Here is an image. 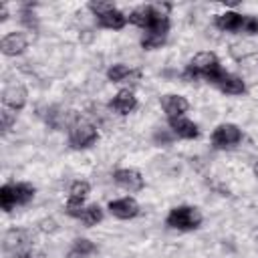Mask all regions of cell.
Listing matches in <instances>:
<instances>
[{"mask_svg": "<svg viewBox=\"0 0 258 258\" xmlns=\"http://www.w3.org/2000/svg\"><path fill=\"white\" fill-rule=\"evenodd\" d=\"M95 20H97L99 26H103V28H107V30H121V28H125V24L129 22L127 14H123L117 6H115L113 10H109V12L101 14V16H97Z\"/></svg>", "mask_w": 258, "mask_h": 258, "instance_id": "17", "label": "cell"}, {"mask_svg": "<svg viewBox=\"0 0 258 258\" xmlns=\"http://www.w3.org/2000/svg\"><path fill=\"white\" fill-rule=\"evenodd\" d=\"M161 107L167 115V119H173V117H183L185 111L189 109V103L183 95H175V93H169V95H163L161 97Z\"/></svg>", "mask_w": 258, "mask_h": 258, "instance_id": "10", "label": "cell"}, {"mask_svg": "<svg viewBox=\"0 0 258 258\" xmlns=\"http://www.w3.org/2000/svg\"><path fill=\"white\" fill-rule=\"evenodd\" d=\"M224 69L218 60V56L214 52H198L194 54V58L185 64L183 69V79L185 81H198L204 79L206 83L216 85V81L222 77Z\"/></svg>", "mask_w": 258, "mask_h": 258, "instance_id": "1", "label": "cell"}, {"mask_svg": "<svg viewBox=\"0 0 258 258\" xmlns=\"http://www.w3.org/2000/svg\"><path fill=\"white\" fill-rule=\"evenodd\" d=\"M30 258H32V256H30Z\"/></svg>", "mask_w": 258, "mask_h": 258, "instance_id": "29", "label": "cell"}, {"mask_svg": "<svg viewBox=\"0 0 258 258\" xmlns=\"http://www.w3.org/2000/svg\"><path fill=\"white\" fill-rule=\"evenodd\" d=\"M242 32L244 34H258V16L246 14L242 20Z\"/></svg>", "mask_w": 258, "mask_h": 258, "instance_id": "25", "label": "cell"}, {"mask_svg": "<svg viewBox=\"0 0 258 258\" xmlns=\"http://www.w3.org/2000/svg\"><path fill=\"white\" fill-rule=\"evenodd\" d=\"M107 210L111 212V216H115L119 220H133L141 212L139 204L133 198H129V196L127 198H119V200H111L109 206H107Z\"/></svg>", "mask_w": 258, "mask_h": 258, "instance_id": "8", "label": "cell"}, {"mask_svg": "<svg viewBox=\"0 0 258 258\" xmlns=\"http://www.w3.org/2000/svg\"><path fill=\"white\" fill-rule=\"evenodd\" d=\"M216 87H218L222 93L234 95V97L246 93V83H244V79L238 77V75H234V73H228V71L222 73V77L216 81Z\"/></svg>", "mask_w": 258, "mask_h": 258, "instance_id": "15", "label": "cell"}, {"mask_svg": "<svg viewBox=\"0 0 258 258\" xmlns=\"http://www.w3.org/2000/svg\"><path fill=\"white\" fill-rule=\"evenodd\" d=\"M167 123H169L171 133L179 139H198L200 137V127L187 117H173V119H167Z\"/></svg>", "mask_w": 258, "mask_h": 258, "instance_id": "11", "label": "cell"}, {"mask_svg": "<svg viewBox=\"0 0 258 258\" xmlns=\"http://www.w3.org/2000/svg\"><path fill=\"white\" fill-rule=\"evenodd\" d=\"M0 48H2V54H6V56H18L28 48V40L22 32H8V34H4Z\"/></svg>", "mask_w": 258, "mask_h": 258, "instance_id": "14", "label": "cell"}, {"mask_svg": "<svg viewBox=\"0 0 258 258\" xmlns=\"http://www.w3.org/2000/svg\"><path fill=\"white\" fill-rule=\"evenodd\" d=\"M242 20H244V14H238L234 10H226L222 14H216L214 18V24L218 30L222 32H234V34H240L242 32Z\"/></svg>", "mask_w": 258, "mask_h": 258, "instance_id": "13", "label": "cell"}, {"mask_svg": "<svg viewBox=\"0 0 258 258\" xmlns=\"http://www.w3.org/2000/svg\"><path fill=\"white\" fill-rule=\"evenodd\" d=\"M165 40H167V34L147 30V32H143V36H141V46H143L145 50H155V48H161V46L165 44Z\"/></svg>", "mask_w": 258, "mask_h": 258, "instance_id": "21", "label": "cell"}, {"mask_svg": "<svg viewBox=\"0 0 258 258\" xmlns=\"http://www.w3.org/2000/svg\"><path fill=\"white\" fill-rule=\"evenodd\" d=\"M32 236L26 230H8L4 234V250L12 258H30L32 256Z\"/></svg>", "mask_w": 258, "mask_h": 258, "instance_id": "4", "label": "cell"}, {"mask_svg": "<svg viewBox=\"0 0 258 258\" xmlns=\"http://www.w3.org/2000/svg\"><path fill=\"white\" fill-rule=\"evenodd\" d=\"M89 191H91V185H89L87 181H83V179L73 181L71 187H69V198H67V214H69V212H75V210H79V208H83V206H85V200H87V196H89Z\"/></svg>", "mask_w": 258, "mask_h": 258, "instance_id": "12", "label": "cell"}, {"mask_svg": "<svg viewBox=\"0 0 258 258\" xmlns=\"http://www.w3.org/2000/svg\"><path fill=\"white\" fill-rule=\"evenodd\" d=\"M0 119H2V133H8L12 129V125L16 123V113L4 107L2 113H0Z\"/></svg>", "mask_w": 258, "mask_h": 258, "instance_id": "24", "label": "cell"}, {"mask_svg": "<svg viewBox=\"0 0 258 258\" xmlns=\"http://www.w3.org/2000/svg\"><path fill=\"white\" fill-rule=\"evenodd\" d=\"M12 189H14V198H16V206H26L28 202H32L36 189L34 185L26 183V181H18V183H12Z\"/></svg>", "mask_w": 258, "mask_h": 258, "instance_id": "20", "label": "cell"}, {"mask_svg": "<svg viewBox=\"0 0 258 258\" xmlns=\"http://www.w3.org/2000/svg\"><path fill=\"white\" fill-rule=\"evenodd\" d=\"M113 181L119 187H123L125 191H131V194L141 191L145 187L143 175L137 169H131V167H119V169H115L113 171Z\"/></svg>", "mask_w": 258, "mask_h": 258, "instance_id": "6", "label": "cell"}, {"mask_svg": "<svg viewBox=\"0 0 258 258\" xmlns=\"http://www.w3.org/2000/svg\"><path fill=\"white\" fill-rule=\"evenodd\" d=\"M171 137H175V135L171 133V129H169V131H165V129H163V131H161V129H157V131H155V135H153V139H155V143H157V145H161V143H163V145H169Z\"/></svg>", "mask_w": 258, "mask_h": 258, "instance_id": "26", "label": "cell"}, {"mask_svg": "<svg viewBox=\"0 0 258 258\" xmlns=\"http://www.w3.org/2000/svg\"><path fill=\"white\" fill-rule=\"evenodd\" d=\"M69 216L81 220L87 228H91V226H97L99 222H103V208L97 204H91V206H83L75 212H69Z\"/></svg>", "mask_w": 258, "mask_h": 258, "instance_id": "16", "label": "cell"}, {"mask_svg": "<svg viewBox=\"0 0 258 258\" xmlns=\"http://www.w3.org/2000/svg\"><path fill=\"white\" fill-rule=\"evenodd\" d=\"M109 107L119 115H129V113H133L137 109V97H135V93L131 89H121L111 99Z\"/></svg>", "mask_w": 258, "mask_h": 258, "instance_id": "9", "label": "cell"}, {"mask_svg": "<svg viewBox=\"0 0 258 258\" xmlns=\"http://www.w3.org/2000/svg\"><path fill=\"white\" fill-rule=\"evenodd\" d=\"M0 208L4 212H12L16 208V198H14V189L12 183H4L0 187Z\"/></svg>", "mask_w": 258, "mask_h": 258, "instance_id": "22", "label": "cell"}, {"mask_svg": "<svg viewBox=\"0 0 258 258\" xmlns=\"http://www.w3.org/2000/svg\"><path fill=\"white\" fill-rule=\"evenodd\" d=\"M137 75H139V71H135L123 62H115L107 69V79L111 83H123V81H129L131 77H137Z\"/></svg>", "mask_w": 258, "mask_h": 258, "instance_id": "18", "label": "cell"}, {"mask_svg": "<svg viewBox=\"0 0 258 258\" xmlns=\"http://www.w3.org/2000/svg\"><path fill=\"white\" fill-rule=\"evenodd\" d=\"M202 212L196 206H175L169 210L165 224L177 232H191L202 226Z\"/></svg>", "mask_w": 258, "mask_h": 258, "instance_id": "3", "label": "cell"}, {"mask_svg": "<svg viewBox=\"0 0 258 258\" xmlns=\"http://www.w3.org/2000/svg\"><path fill=\"white\" fill-rule=\"evenodd\" d=\"M87 8H89V10L93 12V16L97 18V16H101V14L109 12V10H113L115 4H113V2H89Z\"/></svg>", "mask_w": 258, "mask_h": 258, "instance_id": "23", "label": "cell"}, {"mask_svg": "<svg viewBox=\"0 0 258 258\" xmlns=\"http://www.w3.org/2000/svg\"><path fill=\"white\" fill-rule=\"evenodd\" d=\"M67 135H69V145L73 149H87V147L95 145L99 139L97 127L79 115H75V119L67 127Z\"/></svg>", "mask_w": 258, "mask_h": 258, "instance_id": "2", "label": "cell"}, {"mask_svg": "<svg viewBox=\"0 0 258 258\" xmlns=\"http://www.w3.org/2000/svg\"><path fill=\"white\" fill-rule=\"evenodd\" d=\"M26 101H28V91H26L22 85H16V83H14V85L4 87V91H2V105H4L6 109L18 113V111L24 109Z\"/></svg>", "mask_w": 258, "mask_h": 258, "instance_id": "7", "label": "cell"}, {"mask_svg": "<svg viewBox=\"0 0 258 258\" xmlns=\"http://www.w3.org/2000/svg\"><path fill=\"white\" fill-rule=\"evenodd\" d=\"M93 252H97V246L89 238H77V240H73L67 258H87Z\"/></svg>", "mask_w": 258, "mask_h": 258, "instance_id": "19", "label": "cell"}, {"mask_svg": "<svg viewBox=\"0 0 258 258\" xmlns=\"http://www.w3.org/2000/svg\"><path fill=\"white\" fill-rule=\"evenodd\" d=\"M38 226H40V230H42V232H48V234H52V232H56V230H58V226H56V222H54L52 218H44V220H40V222H38Z\"/></svg>", "mask_w": 258, "mask_h": 258, "instance_id": "27", "label": "cell"}, {"mask_svg": "<svg viewBox=\"0 0 258 258\" xmlns=\"http://www.w3.org/2000/svg\"><path fill=\"white\" fill-rule=\"evenodd\" d=\"M254 175H256V177H258V163H256V165H254Z\"/></svg>", "mask_w": 258, "mask_h": 258, "instance_id": "28", "label": "cell"}, {"mask_svg": "<svg viewBox=\"0 0 258 258\" xmlns=\"http://www.w3.org/2000/svg\"><path fill=\"white\" fill-rule=\"evenodd\" d=\"M242 141V129L236 123H220L212 131V145L216 149H232Z\"/></svg>", "mask_w": 258, "mask_h": 258, "instance_id": "5", "label": "cell"}]
</instances>
